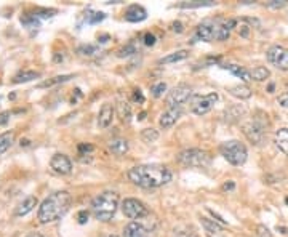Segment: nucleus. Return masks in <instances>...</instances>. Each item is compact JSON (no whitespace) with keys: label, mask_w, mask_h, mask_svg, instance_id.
I'll list each match as a JSON object with an SVG mask.
<instances>
[{"label":"nucleus","mask_w":288,"mask_h":237,"mask_svg":"<svg viewBox=\"0 0 288 237\" xmlns=\"http://www.w3.org/2000/svg\"><path fill=\"white\" fill-rule=\"evenodd\" d=\"M128 178H130V181L136 186L144 189H152L170 183L173 175L168 168L163 165H136L130 168Z\"/></svg>","instance_id":"obj_1"},{"label":"nucleus","mask_w":288,"mask_h":237,"mask_svg":"<svg viewBox=\"0 0 288 237\" xmlns=\"http://www.w3.org/2000/svg\"><path fill=\"white\" fill-rule=\"evenodd\" d=\"M72 202V196L67 191H56V193L50 194L45 201L42 202L39 209V221L42 225L51 223L61 218L64 213L69 210Z\"/></svg>","instance_id":"obj_2"},{"label":"nucleus","mask_w":288,"mask_h":237,"mask_svg":"<svg viewBox=\"0 0 288 237\" xmlns=\"http://www.w3.org/2000/svg\"><path fill=\"white\" fill-rule=\"evenodd\" d=\"M117 207H119V194L116 191H104V193L93 199L92 213L96 220L109 221L116 215Z\"/></svg>","instance_id":"obj_3"},{"label":"nucleus","mask_w":288,"mask_h":237,"mask_svg":"<svg viewBox=\"0 0 288 237\" xmlns=\"http://www.w3.org/2000/svg\"><path fill=\"white\" fill-rule=\"evenodd\" d=\"M219 152H221V156L232 165H244L248 157L245 144L237 140L224 141L221 146H219Z\"/></svg>","instance_id":"obj_4"},{"label":"nucleus","mask_w":288,"mask_h":237,"mask_svg":"<svg viewBox=\"0 0 288 237\" xmlns=\"http://www.w3.org/2000/svg\"><path fill=\"white\" fill-rule=\"evenodd\" d=\"M176 160L183 167L203 168L211 164V156L208 151H203V149H186L179 152L176 156Z\"/></svg>","instance_id":"obj_5"},{"label":"nucleus","mask_w":288,"mask_h":237,"mask_svg":"<svg viewBox=\"0 0 288 237\" xmlns=\"http://www.w3.org/2000/svg\"><path fill=\"white\" fill-rule=\"evenodd\" d=\"M269 125L268 116L261 114V117H253L250 122L244 124V135L248 138L250 143L253 144H261L264 141V136H266V128Z\"/></svg>","instance_id":"obj_6"},{"label":"nucleus","mask_w":288,"mask_h":237,"mask_svg":"<svg viewBox=\"0 0 288 237\" xmlns=\"http://www.w3.org/2000/svg\"><path fill=\"white\" fill-rule=\"evenodd\" d=\"M216 101H218V93L194 95L191 99H189V104H191V111L194 114H197V116H203V114H207L213 109Z\"/></svg>","instance_id":"obj_7"},{"label":"nucleus","mask_w":288,"mask_h":237,"mask_svg":"<svg viewBox=\"0 0 288 237\" xmlns=\"http://www.w3.org/2000/svg\"><path fill=\"white\" fill-rule=\"evenodd\" d=\"M191 98H192V88L186 85V83H179L175 88H171V91H168L165 101L168 104V108H181V106L187 103Z\"/></svg>","instance_id":"obj_8"},{"label":"nucleus","mask_w":288,"mask_h":237,"mask_svg":"<svg viewBox=\"0 0 288 237\" xmlns=\"http://www.w3.org/2000/svg\"><path fill=\"white\" fill-rule=\"evenodd\" d=\"M122 212L127 218L130 220H140L147 215V207L138 199H125L122 202Z\"/></svg>","instance_id":"obj_9"},{"label":"nucleus","mask_w":288,"mask_h":237,"mask_svg":"<svg viewBox=\"0 0 288 237\" xmlns=\"http://www.w3.org/2000/svg\"><path fill=\"white\" fill-rule=\"evenodd\" d=\"M268 61L274 64L277 69L288 71V50L280 47V45H272L266 53Z\"/></svg>","instance_id":"obj_10"},{"label":"nucleus","mask_w":288,"mask_h":237,"mask_svg":"<svg viewBox=\"0 0 288 237\" xmlns=\"http://www.w3.org/2000/svg\"><path fill=\"white\" fill-rule=\"evenodd\" d=\"M237 21L236 19H216L211 27H213V39L215 40H227L231 35V30L236 27Z\"/></svg>","instance_id":"obj_11"},{"label":"nucleus","mask_w":288,"mask_h":237,"mask_svg":"<svg viewBox=\"0 0 288 237\" xmlns=\"http://www.w3.org/2000/svg\"><path fill=\"white\" fill-rule=\"evenodd\" d=\"M50 167L55 170L56 173L61 175H69L72 172V162L71 159L64 156V154H55L50 160Z\"/></svg>","instance_id":"obj_12"},{"label":"nucleus","mask_w":288,"mask_h":237,"mask_svg":"<svg viewBox=\"0 0 288 237\" xmlns=\"http://www.w3.org/2000/svg\"><path fill=\"white\" fill-rule=\"evenodd\" d=\"M181 114H183V109L181 108H168V111H165L162 116H160V127L162 128H170L173 127L178 122V119L181 117Z\"/></svg>","instance_id":"obj_13"},{"label":"nucleus","mask_w":288,"mask_h":237,"mask_svg":"<svg viewBox=\"0 0 288 237\" xmlns=\"http://www.w3.org/2000/svg\"><path fill=\"white\" fill-rule=\"evenodd\" d=\"M147 18V11L141 5H130L125 11V19L130 22H141Z\"/></svg>","instance_id":"obj_14"},{"label":"nucleus","mask_w":288,"mask_h":237,"mask_svg":"<svg viewBox=\"0 0 288 237\" xmlns=\"http://www.w3.org/2000/svg\"><path fill=\"white\" fill-rule=\"evenodd\" d=\"M114 106L106 103L103 104V108L100 109V114H98V125L101 128H108L112 124V119H114Z\"/></svg>","instance_id":"obj_15"},{"label":"nucleus","mask_w":288,"mask_h":237,"mask_svg":"<svg viewBox=\"0 0 288 237\" xmlns=\"http://www.w3.org/2000/svg\"><path fill=\"white\" fill-rule=\"evenodd\" d=\"M147 229L138 221H132L124 229V237H147Z\"/></svg>","instance_id":"obj_16"},{"label":"nucleus","mask_w":288,"mask_h":237,"mask_svg":"<svg viewBox=\"0 0 288 237\" xmlns=\"http://www.w3.org/2000/svg\"><path fill=\"white\" fill-rule=\"evenodd\" d=\"M197 40H202V42H211L215 40L213 39V27L208 22H203L195 30V35H194V40L192 42H197Z\"/></svg>","instance_id":"obj_17"},{"label":"nucleus","mask_w":288,"mask_h":237,"mask_svg":"<svg viewBox=\"0 0 288 237\" xmlns=\"http://www.w3.org/2000/svg\"><path fill=\"white\" fill-rule=\"evenodd\" d=\"M35 205H37V199L34 196L27 197L16 207V210H14V215H16V217H24V215H27V213L35 207Z\"/></svg>","instance_id":"obj_18"},{"label":"nucleus","mask_w":288,"mask_h":237,"mask_svg":"<svg viewBox=\"0 0 288 237\" xmlns=\"http://www.w3.org/2000/svg\"><path fill=\"white\" fill-rule=\"evenodd\" d=\"M223 69L229 71L231 74H234L236 77H240L244 82H250L252 80V75H250V71H247L245 67L242 66H237V64H226V66H221Z\"/></svg>","instance_id":"obj_19"},{"label":"nucleus","mask_w":288,"mask_h":237,"mask_svg":"<svg viewBox=\"0 0 288 237\" xmlns=\"http://www.w3.org/2000/svg\"><path fill=\"white\" fill-rule=\"evenodd\" d=\"M276 144L285 156H288V128H280L276 133Z\"/></svg>","instance_id":"obj_20"},{"label":"nucleus","mask_w":288,"mask_h":237,"mask_svg":"<svg viewBox=\"0 0 288 237\" xmlns=\"http://www.w3.org/2000/svg\"><path fill=\"white\" fill-rule=\"evenodd\" d=\"M109 149L116 156H124V154H127V152H128V143H127V140H122V138L111 140L109 141Z\"/></svg>","instance_id":"obj_21"},{"label":"nucleus","mask_w":288,"mask_h":237,"mask_svg":"<svg viewBox=\"0 0 288 237\" xmlns=\"http://www.w3.org/2000/svg\"><path fill=\"white\" fill-rule=\"evenodd\" d=\"M14 143V133L13 132H5L0 135V156L5 154Z\"/></svg>","instance_id":"obj_22"},{"label":"nucleus","mask_w":288,"mask_h":237,"mask_svg":"<svg viewBox=\"0 0 288 237\" xmlns=\"http://www.w3.org/2000/svg\"><path fill=\"white\" fill-rule=\"evenodd\" d=\"M189 56V53L186 50H178L176 53H171V55L162 58L158 63L160 64H170V63H178V61H183Z\"/></svg>","instance_id":"obj_23"},{"label":"nucleus","mask_w":288,"mask_h":237,"mask_svg":"<svg viewBox=\"0 0 288 237\" xmlns=\"http://www.w3.org/2000/svg\"><path fill=\"white\" fill-rule=\"evenodd\" d=\"M250 75H252V80H256V82H263V80H266L271 72L268 67H264V66H256L253 67L252 71H250Z\"/></svg>","instance_id":"obj_24"},{"label":"nucleus","mask_w":288,"mask_h":237,"mask_svg":"<svg viewBox=\"0 0 288 237\" xmlns=\"http://www.w3.org/2000/svg\"><path fill=\"white\" fill-rule=\"evenodd\" d=\"M229 93L236 98H240V99H248L252 96V90L247 85H236V87H231L229 88Z\"/></svg>","instance_id":"obj_25"},{"label":"nucleus","mask_w":288,"mask_h":237,"mask_svg":"<svg viewBox=\"0 0 288 237\" xmlns=\"http://www.w3.org/2000/svg\"><path fill=\"white\" fill-rule=\"evenodd\" d=\"M200 221H202V226L205 228V229H207V233H210V234H218V233H221V231H223V226L219 225V223H216L215 220H210V218L202 217Z\"/></svg>","instance_id":"obj_26"},{"label":"nucleus","mask_w":288,"mask_h":237,"mask_svg":"<svg viewBox=\"0 0 288 237\" xmlns=\"http://www.w3.org/2000/svg\"><path fill=\"white\" fill-rule=\"evenodd\" d=\"M37 77H40V74L39 72H35V71H22L19 74H16L13 77V83H22V82H31Z\"/></svg>","instance_id":"obj_27"},{"label":"nucleus","mask_w":288,"mask_h":237,"mask_svg":"<svg viewBox=\"0 0 288 237\" xmlns=\"http://www.w3.org/2000/svg\"><path fill=\"white\" fill-rule=\"evenodd\" d=\"M117 112H119V117L122 119V122H130L132 108H130V104H128V103H119Z\"/></svg>","instance_id":"obj_28"},{"label":"nucleus","mask_w":288,"mask_h":237,"mask_svg":"<svg viewBox=\"0 0 288 237\" xmlns=\"http://www.w3.org/2000/svg\"><path fill=\"white\" fill-rule=\"evenodd\" d=\"M141 140L144 143H154L158 140V132L154 128H146V130H143L141 132Z\"/></svg>","instance_id":"obj_29"},{"label":"nucleus","mask_w":288,"mask_h":237,"mask_svg":"<svg viewBox=\"0 0 288 237\" xmlns=\"http://www.w3.org/2000/svg\"><path fill=\"white\" fill-rule=\"evenodd\" d=\"M69 79H72V75H58V77H53L50 80H45L40 83V88H45V87H51V85H56V83H63V82H67Z\"/></svg>","instance_id":"obj_30"},{"label":"nucleus","mask_w":288,"mask_h":237,"mask_svg":"<svg viewBox=\"0 0 288 237\" xmlns=\"http://www.w3.org/2000/svg\"><path fill=\"white\" fill-rule=\"evenodd\" d=\"M21 22L24 26L32 29V27L39 26V16H35V13L34 14H24V16H21Z\"/></svg>","instance_id":"obj_31"},{"label":"nucleus","mask_w":288,"mask_h":237,"mask_svg":"<svg viewBox=\"0 0 288 237\" xmlns=\"http://www.w3.org/2000/svg\"><path fill=\"white\" fill-rule=\"evenodd\" d=\"M77 51L80 53V55H83V56H92V55H95V53L98 51V47L96 45H82V47H79L77 48Z\"/></svg>","instance_id":"obj_32"},{"label":"nucleus","mask_w":288,"mask_h":237,"mask_svg":"<svg viewBox=\"0 0 288 237\" xmlns=\"http://www.w3.org/2000/svg\"><path fill=\"white\" fill-rule=\"evenodd\" d=\"M207 5H213L211 0H207V2H200V0H195V2H186L181 3V8H194V6H207Z\"/></svg>","instance_id":"obj_33"},{"label":"nucleus","mask_w":288,"mask_h":237,"mask_svg":"<svg viewBox=\"0 0 288 237\" xmlns=\"http://www.w3.org/2000/svg\"><path fill=\"white\" fill-rule=\"evenodd\" d=\"M165 90H166V85H165L163 82H158V83H155V85L150 87V91H152V95H154L155 98H160V96L163 95Z\"/></svg>","instance_id":"obj_34"},{"label":"nucleus","mask_w":288,"mask_h":237,"mask_svg":"<svg viewBox=\"0 0 288 237\" xmlns=\"http://www.w3.org/2000/svg\"><path fill=\"white\" fill-rule=\"evenodd\" d=\"M133 53H136V48L133 47L132 43H128L127 47H124V48H120L119 51H117V56H120V58H124V56H130V55H133Z\"/></svg>","instance_id":"obj_35"},{"label":"nucleus","mask_w":288,"mask_h":237,"mask_svg":"<svg viewBox=\"0 0 288 237\" xmlns=\"http://www.w3.org/2000/svg\"><path fill=\"white\" fill-rule=\"evenodd\" d=\"M95 148L92 146V144H85V143H80L79 144V156H85L87 152H92Z\"/></svg>","instance_id":"obj_36"},{"label":"nucleus","mask_w":288,"mask_h":237,"mask_svg":"<svg viewBox=\"0 0 288 237\" xmlns=\"http://www.w3.org/2000/svg\"><path fill=\"white\" fill-rule=\"evenodd\" d=\"M104 18H106V14L101 13V11H100V13H93V14H92V18L88 19V22H90V24H96V22L103 21Z\"/></svg>","instance_id":"obj_37"},{"label":"nucleus","mask_w":288,"mask_h":237,"mask_svg":"<svg viewBox=\"0 0 288 237\" xmlns=\"http://www.w3.org/2000/svg\"><path fill=\"white\" fill-rule=\"evenodd\" d=\"M133 101L138 103V104H143V103H144V96H143L140 88H135V90H133Z\"/></svg>","instance_id":"obj_38"},{"label":"nucleus","mask_w":288,"mask_h":237,"mask_svg":"<svg viewBox=\"0 0 288 237\" xmlns=\"http://www.w3.org/2000/svg\"><path fill=\"white\" fill-rule=\"evenodd\" d=\"M256 231H258V236L260 237H272V234H271V231L266 228V226H263V225H260L256 228Z\"/></svg>","instance_id":"obj_39"},{"label":"nucleus","mask_w":288,"mask_h":237,"mask_svg":"<svg viewBox=\"0 0 288 237\" xmlns=\"http://www.w3.org/2000/svg\"><path fill=\"white\" fill-rule=\"evenodd\" d=\"M155 43V35L150 34V32H146L144 34V45H147V47H152Z\"/></svg>","instance_id":"obj_40"},{"label":"nucleus","mask_w":288,"mask_h":237,"mask_svg":"<svg viewBox=\"0 0 288 237\" xmlns=\"http://www.w3.org/2000/svg\"><path fill=\"white\" fill-rule=\"evenodd\" d=\"M271 8H282V6L287 5V0H272V2H268L266 3Z\"/></svg>","instance_id":"obj_41"},{"label":"nucleus","mask_w":288,"mask_h":237,"mask_svg":"<svg viewBox=\"0 0 288 237\" xmlns=\"http://www.w3.org/2000/svg\"><path fill=\"white\" fill-rule=\"evenodd\" d=\"M219 59H221V58H219V56H210V58H207L205 61H203V66L202 67H207V66H213V64H216V63H219Z\"/></svg>","instance_id":"obj_42"},{"label":"nucleus","mask_w":288,"mask_h":237,"mask_svg":"<svg viewBox=\"0 0 288 237\" xmlns=\"http://www.w3.org/2000/svg\"><path fill=\"white\" fill-rule=\"evenodd\" d=\"M77 220H79L80 225H85L87 221H88V212H87V210H80V212L77 213Z\"/></svg>","instance_id":"obj_43"},{"label":"nucleus","mask_w":288,"mask_h":237,"mask_svg":"<svg viewBox=\"0 0 288 237\" xmlns=\"http://www.w3.org/2000/svg\"><path fill=\"white\" fill-rule=\"evenodd\" d=\"M10 117H11L10 111H5V112H2V114H0V125H5V124H8Z\"/></svg>","instance_id":"obj_44"},{"label":"nucleus","mask_w":288,"mask_h":237,"mask_svg":"<svg viewBox=\"0 0 288 237\" xmlns=\"http://www.w3.org/2000/svg\"><path fill=\"white\" fill-rule=\"evenodd\" d=\"M208 213H210V215H211V217H213L215 220H216V223H219V225H221V226H226V225H227V221H226V220H223V218H221V217H219V215H218V213H215L213 210H210V209H208Z\"/></svg>","instance_id":"obj_45"},{"label":"nucleus","mask_w":288,"mask_h":237,"mask_svg":"<svg viewBox=\"0 0 288 237\" xmlns=\"http://www.w3.org/2000/svg\"><path fill=\"white\" fill-rule=\"evenodd\" d=\"M279 104L282 106V108H287L288 109V91L287 93H282L279 96Z\"/></svg>","instance_id":"obj_46"},{"label":"nucleus","mask_w":288,"mask_h":237,"mask_svg":"<svg viewBox=\"0 0 288 237\" xmlns=\"http://www.w3.org/2000/svg\"><path fill=\"white\" fill-rule=\"evenodd\" d=\"M248 32H250V27L248 26H242V29H239V34L242 37H248Z\"/></svg>","instance_id":"obj_47"},{"label":"nucleus","mask_w":288,"mask_h":237,"mask_svg":"<svg viewBox=\"0 0 288 237\" xmlns=\"http://www.w3.org/2000/svg\"><path fill=\"white\" fill-rule=\"evenodd\" d=\"M234 188H236V185H234V181L224 183V186H223V189H224V191H234Z\"/></svg>","instance_id":"obj_48"},{"label":"nucleus","mask_w":288,"mask_h":237,"mask_svg":"<svg viewBox=\"0 0 288 237\" xmlns=\"http://www.w3.org/2000/svg\"><path fill=\"white\" fill-rule=\"evenodd\" d=\"M173 29H175V32H183V24H181V22L178 21V22H175V24H173Z\"/></svg>","instance_id":"obj_49"},{"label":"nucleus","mask_w":288,"mask_h":237,"mask_svg":"<svg viewBox=\"0 0 288 237\" xmlns=\"http://www.w3.org/2000/svg\"><path fill=\"white\" fill-rule=\"evenodd\" d=\"M108 39H109V35H108V34H104V35H98V40H100L101 43L108 42Z\"/></svg>","instance_id":"obj_50"},{"label":"nucleus","mask_w":288,"mask_h":237,"mask_svg":"<svg viewBox=\"0 0 288 237\" xmlns=\"http://www.w3.org/2000/svg\"><path fill=\"white\" fill-rule=\"evenodd\" d=\"M143 119H146V112H141V114H140L138 120H143Z\"/></svg>","instance_id":"obj_51"},{"label":"nucleus","mask_w":288,"mask_h":237,"mask_svg":"<svg viewBox=\"0 0 288 237\" xmlns=\"http://www.w3.org/2000/svg\"><path fill=\"white\" fill-rule=\"evenodd\" d=\"M274 88H276V87H274V83H271L269 88H268V90H269V93H272V91H274Z\"/></svg>","instance_id":"obj_52"},{"label":"nucleus","mask_w":288,"mask_h":237,"mask_svg":"<svg viewBox=\"0 0 288 237\" xmlns=\"http://www.w3.org/2000/svg\"><path fill=\"white\" fill-rule=\"evenodd\" d=\"M27 237H42V236H40L39 233H34V234H29Z\"/></svg>","instance_id":"obj_53"},{"label":"nucleus","mask_w":288,"mask_h":237,"mask_svg":"<svg viewBox=\"0 0 288 237\" xmlns=\"http://www.w3.org/2000/svg\"><path fill=\"white\" fill-rule=\"evenodd\" d=\"M285 202H287V205H288V197H287V199H285Z\"/></svg>","instance_id":"obj_54"},{"label":"nucleus","mask_w":288,"mask_h":237,"mask_svg":"<svg viewBox=\"0 0 288 237\" xmlns=\"http://www.w3.org/2000/svg\"><path fill=\"white\" fill-rule=\"evenodd\" d=\"M111 237H119V236H111Z\"/></svg>","instance_id":"obj_55"}]
</instances>
